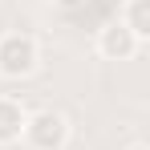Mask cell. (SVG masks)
Returning <instances> with one entry per match:
<instances>
[{"label":"cell","mask_w":150,"mask_h":150,"mask_svg":"<svg viewBox=\"0 0 150 150\" xmlns=\"http://www.w3.org/2000/svg\"><path fill=\"white\" fill-rule=\"evenodd\" d=\"M41 61V49L28 33H4L0 37V77L16 81V77H28Z\"/></svg>","instance_id":"obj_1"},{"label":"cell","mask_w":150,"mask_h":150,"mask_svg":"<svg viewBox=\"0 0 150 150\" xmlns=\"http://www.w3.org/2000/svg\"><path fill=\"white\" fill-rule=\"evenodd\" d=\"M21 138L33 150H61L65 138H69V126H65V118L57 110H37V114L25 118V134Z\"/></svg>","instance_id":"obj_2"},{"label":"cell","mask_w":150,"mask_h":150,"mask_svg":"<svg viewBox=\"0 0 150 150\" xmlns=\"http://www.w3.org/2000/svg\"><path fill=\"white\" fill-rule=\"evenodd\" d=\"M138 49H142V41H138L122 21H110V25L98 33V53L110 57V61H126V57H134Z\"/></svg>","instance_id":"obj_3"},{"label":"cell","mask_w":150,"mask_h":150,"mask_svg":"<svg viewBox=\"0 0 150 150\" xmlns=\"http://www.w3.org/2000/svg\"><path fill=\"white\" fill-rule=\"evenodd\" d=\"M25 118H28V110H25L16 98H0V146L21 142V134H25Z\"/></svg>","instance_id":"obj_4"},{"label":"cell","mask_w":150,"mask_h":150,"mask_svg":"<svg viewBox=\"0 0 150 150\" xmlns=\"http://www.w3.org/2000/svg\"><path fill=\"white\" fill-rule=\"evenodd\" d=\"M118 21H122L138 41H146V37H150V0H130L126 12L118 16Z\"/></svg>","instance_id":"obj_5"},{"label":"cell","mask_w":150,"mask_h":150,"mask_svg":"<svg viewBox=\"0 0 150 150\" xmlns=\"http://www.w3.org/2000/svg\"><path fill=\"white\" fill-rule=\"evenodd\" d=\"M53 4H57V8H65V12H73V8H81L85 0H53Z\"/></svg>","instance_id":"obj_6"},{"label":"cell","mask_w":150,"mask_h":150,"mask_svg":"<svg viewBox=\"0 0 150 150\" xmlns=\"http://www.w3.org/2000/svg\"><path fill=\"white\" fill-rule=\"evenodd\" d=\"M130 150H146V146H142V142H134V146H130Z\"/></svg>","instance_id":"obj_7"}]
</instances>
